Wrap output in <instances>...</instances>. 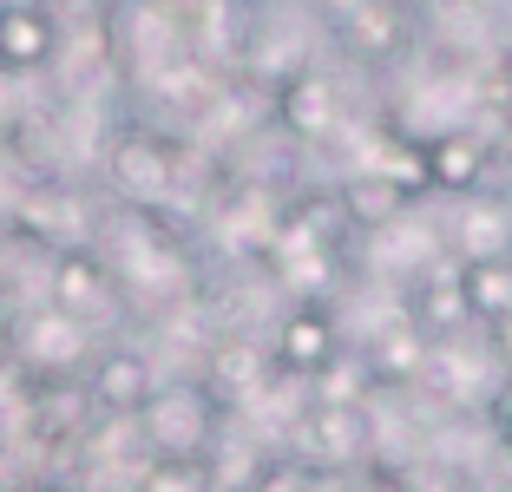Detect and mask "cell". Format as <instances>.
Returning a JSON list of instances; mask_svg holds the SVG:
<instances>
[{
    "instance_id": "1",
    "label": "cell",
    "mask_w": 512,
    "mask_h": 492,
    "mask_svg": "<svg viewBox=\"0 0 512 492\" xmlns=\"http://www.w3.org/2000/svg\"><path fill=\"white\" fill-rule=\"evenodd\" d=\"M217 427H224V401L204 381H158L138 414L151 466H178V473H204L217 453Z\"/></svg>"
},
{
    "instance_id": "2",
    "label": "cell",
    "mask_w": 512,
    "mask_h": 492,
    "mask_svg": "<svg viewBox=\"0 0 512 492\" xmlns=\"http://www.w3.org/2000/svg\"><path fill=\"white\" fill-rule=\"evenodd\" d=\"M106 178H112V191H125L145 210L165 204L178 191V145L165 132H151V125H125L106 145Z\"/></svg>"
},
{
    "instance_id": "3",
    "label": "cell",
    "mask_w": 512,
    "mask_h": 492,
    "mask_svg": "<svg viewBox=\"0 0 512 492\" xmlns=\"http://www.w3.org/2000/svg\"><path fill=\"white\" fill-rule=\"evenodd\" d=\"M112 296H119V283L99 263V250H86V243H66L53 256V269H46V309L66 315L73 328H92L99 315H112Z\"/></svg>"
},
{
    "instance_id": "4",
    "label": "cell",
    "mask_w": 512,
    "mask_h": 492,
    "mask_svg": "<svg viewBox=\"0 0 512 492\" xmlns=\"http://www.w3.org/2000/svg\"><path fill=\"white\" fill-rule=\"evenodd\" d=\"M276 374H296V381H316L322 368L342 361V328H335V309L316 296H302L296 309L276 322V348H270Z\"/></svg>"
},
{
    "instance_id": "5",
    "label": "cell",
    "mask_w": 512,
    "mask_h": 492,
    "mask_svg": "<svg viewBox=\"0 0 512 492\" xmlns=\"http://www.w3.org/2000/svg\"><path fill=\"white\" fill-rule=\"evenodd\" d=\"M151 388H158V374H151L145 348L112 342V348H99L92 368H86V401L99 407V414H112V420H138L145 401H151Z\"/></svg>"
},
{
    "instance_id": "6",
    "label": "cell",
    "mask_w": 512,
    "mask_h": 492,
    "mask_svg": "<svg viewBox=\"0 0 512 492\" xmlns=\"http://www.w3.org/2000/svg\"><path fill=\"white\" fill-rule=\"evenodd\" d=\"M486 164H493V145H486L473 125H447V132L421 138L427 191H440V197H473V191H486Z\"/></svg>"
},
{
    "instance_id": "7",
    "label": "cell",
    "mask_w": 512,
    "mask_h": 492,
    "mask_svg": "<svg viewBox=\"0 0 512 492\" xmlns=\"http://www.w3.org/2000/svg\"><path fill=\"white\" fill-rule=\"evenodd\" d=\"M60 53V20L46 0H7L0 7V73L7 79H27L40 66H53Z\"/></svg>"
},
{
    "instance_id": "8",
    "label": "cell",
    "mask_w": 512,
    "mask_h": 492,
    "mask_svg": "<svg viewBox=\"0 0 512 492\" xmlns=\"http://www.w3.org/2000/svg\"><path fill=\"white\" fill-rule=\"evenodd\" d=\"M270 112H276V125H283L289 138H329L335 132V119H342V92H335V79L329 73H316V66H302V73H289L283 86L270 92Z\"/></svg>"
},
{
    "instance_id": "9",
    "label": "cell",
    "mask_w": 512,
    "mask_h": 492,
    "mask_svg": "<svg viewBox=\"0 0 512 492\" xmlns=\"http://www.w3.org/2000/svg\"><path fill=\"white\" fill-rule=\"evenodd\" d=\"M342 40H348V53H362V60H388V53H401L407 0H348Z\"/></svg>"
},
{
    "instance_id": "10",
    "label": "cell",
    "mask_w": 512,
    "mask_h": 492,
    "mask_svg": "<svg viewBox=\"0 0 512 492\" xmlns=\"http://www.w3.org/2000/svg\"><path fill=\"white\" fill-rule=\"evenodd\" d=\"M302 433H309V453L322 466H348L368 453V407H316L302 414Z\"/></svg>"
},
{
    "instance_id": "11",
    "label": "cell",
    "mask_w": 512,
    "mask_h": 492,
    "mask_svg": "<svg viewBox=\"0 0 512 492\" xmlns=\"http://www.w3.org/2000/svg\"><path fill=\"white\" fill-rule=\"evenodd\" d=\"M460 296H467V315L480 328L512 322V250L506 256H473V263H460Z\"/></svg>"
},
{
    "instance_id": "12",
    "label": "cell",
    "mask_w": 512,
    "mask_h": 492,
    "mask_svg": "<svg viewBox=\"0 0 512 492\" xmlns=\"http://www.w3.org/2000/svg\"><path fill=\"white\" fill-rule=\"evenodd\" d=\"M407 204H414V191H401L388 171H362V178L342 184V210L355 230H394L407 217Z\"/></svg>"
},
{
    "instance_id": "13",
    "label": "cell",
    "mask_w": 512,
    "mask_h": 492,
    "mask_svg": "<svg viewBox=\"0 0 512 492\" xmlns=\"http://www.w3.org/2000/svg\"><path fill=\"white\" fill-rule=\"evenodd\" d=\"M204 388H211L217 401H243V394H256V388H263V355H256L250 342L211 348V361H204Z\"/></svg>"
},
{
    "instance_id": "14",
    "label": "cell",
    "mask_w": 512,
    "mask_h": 492,
    "mask_svg": "<svg viewBox=\"0 0 512 492\" xmlns=\"http://www.w3.org/2000/svg\"><path fill=\"white\" fill-rule=\"evenodd\" d=\"M316 486H322V479H316V466H309V460L276 453V460H256L250 479H243L237 492H316Z\"/></svg>"
},
{
    "instance_id": "15",
    "label": "cell",
    "mask_w": 512,
    "mask_h": 492,
    "mask_svg": "<svg viewBox=\"0 0 512 492\" xmlns=\"http://www.w3.org/2000/svg\"><path fill=\"white\" fill-rule=\"evenodd\" d=\"M486 427L499 433V447H512V374L486 394Z\"/></svg>"
},
{
    "instance_id": "16",
    "label": "cell",
    "mask_w": 512,
    "mask_h": 492,
    "mask_svg": "<svg viewBox=\"0 0 512 492\" xmlns=\"http://www.w3.org/2000/svg\"><path fill=\"white\" fill-rule=\"evenodd\" d=\"M493 335V348H499V361H506V374H512V322H499V328H486Z\"/></svg>"
},
{
    "instance_id": "17",
    "label": "cell",
    "mask_w": 512,
    "mask_h": 492,
    "mask_svg": "<svg viewBox=\"0 0 512 492\" xmlns=\"http://www.w3.org/2000/svg\"><path fill=\"white\" fill-rule=\"evenodd\" d=\"M499 479L512 486V447H499Z\"/></svg>"
}]
</instances>
